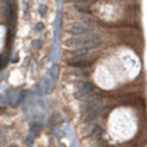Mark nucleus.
<instances>
[{
	"mask_svg": "<svg viewBox=\"0 0 147 147\" xmlns=\"http://www.w3.org/2000/svg\"><path fill=\"white\" fill-rule=\"evenodd\" d=\"M93 59H82V60H68V65L75 68H87L93 65Z\"/></svg>",
	"mask_w": 147,
	"mask_h": 147,
	"instance_id": "nucleus-2",
	"label": "nucleus"
},
{
	"mask_svg": "<svg viewBox=\"0 0 147 147\" xmlns=\"http://www.w3.org/2000/svg\"><path fill=\"white\" fill-rule=\"evenodd\" d=\"M72 2H75V3H85V2H87V0H72Z\"/></svg>",
	"mask_w": 147,
	"mask_h": 147,
	"instance_id": "nucleus-7",
	"label": "nucleus"
},
{
	"mask_svg": "<svg viewBox=\"0 0 147 147\" xmlns=\"http://www.w3.org/2000/svg\"><path fill=\"white\" fill-rule=\"evenodd\" d=\"M68 31L72 33L74 35H83V34H87V33L93 31V30H91L90 26L86 25V23H83L82 21H79V22L71 23L69 27H68Z\"/></svg>",
	"mask_w": 147,
	"mask_h": 147,
	"instance_id": "nucleus-1",
	"label": "nucleus"
},
{
	"mask_svg": "<svg viewBox=\"0 0 147 147\" xmlns=\"http://www.w3.org/2000/svg\"><path fill=\"white\" fill-rule=\"evenodd\" d=\"M75 8H76V11L82 12V14H89V12H90L89 6L85 4V3H76V4H75Z\"/></svg>",
	"mask_w": 147,
	"mask_h": 147,
	"instance_id": "nucleus-3",
	"label": "nucleus"
},
{
	"mask_svg": "<svg viewBox=\"0 0 147 147\" xmlns=\"http://www.w3.org/2000/svg\"><path fill=\"white\" fill-rule=\"evenodd\" d=\"M40 14H41L42 16L46 14V7H45V6H41V7H40Z\"/></svg>",
	"mask_w": 147,
	"mask_h": 147,
	"instance_id": "nucleus-5",
	"label": "nucleus"
},
{
	"mask_svg": "<svg viewBox=\"0 0 147 147\" xmlns=\"http://www.w3.org/2000/svg\"><path fill=\"white\" fill-rule=\"evenodd\" d=\"M35 29L38 30V31H41V30L44 29V25H42V23H37V25H35Z\"/></svg>",
	"mask_w": 147,
	"mask_h": 147,
	"instance_id": "nucleus-6",
	"label": "nucleus"
},
{
	"mask_svg": "<svg viewBox=\"0 0 147 147\" xmlns=\"http://www.w3.org/2000/svg\"><path fill=\"white\" fill-rule=\"evenodd\" d=\"M31 46H33V48H35V49H40V48L42 46V44L38 41V40H35V41H33V42H31Z\"/></svg>",
	"mask_w": 147,
	"mask_h": 147,
	"instance_id": "nucleus-4",
	"label": "nucleus"
}]
</instances>
